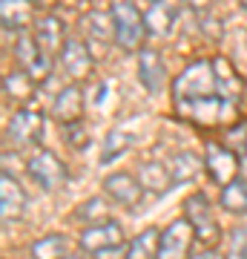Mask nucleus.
<instances>
[{"label": "nucleus", "instance_id": "nucleus-20", "mask_svg": "<svg viewBox=\"0 0 247 259\" xmlns=\"http://www.w3.org/2000/svg\"><path fill=\"white\" fill-rule=\"evenodd\" d=\"M213 66H216V81H219L221 98H224V101H236L238 95H241V78L236 75V69H233L230 61H224V58H216Z\"/></svg>", "mask_w": 247, "mask_h": 259}, {"label": "nucleus", "instance_id": "nucleus-23", "mask_svg": "<svg viewBox=\"0 0 247 259\" xmlns=\"http://www.w3.org/2000/svg\"><path fill=\"white\" fill-rule=\"evenodd\" d=\"M86 32H89L98 44H110L112 37H115V18L107 15V12H89L86 15Z\"/></svg>", "mask_w": 247, "mask_h": 259}, {"label": "nucleus", "instance_id": "nucleus-29", "mask_svg": "<svg viewBox=\"0 0 247 259\" xmlns=\"http://www.w3.org/2000/svg\"><path fill=\"white\" fill-rule=\"evenodd\" d=\"M66 130V141H69V147H81L86 144V127H83V121H72V124H64Z\"/></svg>", "mask_w": 247, "mask_h": 259}, {"label": "nucleus", "instance_id": "nucleus-8", "mask_svg": "<svg viewBox=\"0 0 247 259\" xmlns=\"http://www.w3.org/2000/svg\"><path fill=\"white\" fill-rule=\"evenodd\" d=\"M81 248L89 253H101V250H118L124 245V228L118 222H104L92 225L81 233Z\"/></svg>", "mask_w": 247, "mask_h": 259}, {"label": "nucleus", "instance_id": "nucleus-14", "mask_svg": "<svg viewBox=\"0 0 247 259\" xmlns=\"http://www.w3.org/2000/svg\"><path fill=\"white\" fill-rule=\"evenodd\" d=\"M23 207H26V193L9 176V170H3L0 173V210H3V219H18Z\"/></svg>", "mask_w": 247, "mask_h": 259}, {"label": "nucleus", "instance_id": "nucleus-27", "mask_svg": "<svg viewBox=\"0 0 247 259\" xmlns=\"http://www.w3.org/2000/svg\"><path fill=\"white\" fill-rule=\"evenodd\" d=\"M129 150V136L127 133H121V130H112L110 136H107V144H104V153H101V164H110L121 153H127Z\"/></svg>", "mask_w": 247, "mask_h": 259}, {"label": "nucleus", "instance_id": "nucleus-19", "mask_svg": "<svg viewBox=\"0 0 247 259\" xmlns=\"http://www.w3.org/2000/svg\"><path fill=\"white\" fill-rule=\"evenodd\" d=\"M138 182H141L144 190L161 196L164 190H170L173 176H170V167L158 164V161H150V164H141V170H138Z\"/></svg>", "mask_w": 247, "mask_h": 259}, {"label": "nucleus", "instance_id": "nucleus-24", "mask_svg": "<svg viewBox=\"0 0 247 259\" xmlns=\"http://www.w3.org/2000/svg\"><path fill=\"white\" fill-rule=\"evenodd\" d=\"M221 207L230 213H247V182L244 179H233L230 185H224Z\"/></svg>", "mask_w": 247, "mask_h": 259}, {"label": "nucleus", "instance_id": "nucleus-28", "mask_svg": "<svg viewBox=\"0 0 247 259\" xmlns=\"http://www.w3.org/2000/svg\"><path fill=\"white\" fill-rule=\"evenodd\" d=\"M227 259H247V228H233L227 245Z\"/></svg>", "mask_w": 247, "mask_h": 259}, {"label": "nucleus", "instance_id": "nucleus-7", "mask_svg": "<svg viewBox=\"0 0 247 259\" xmlns=\"http://www.w3.org/2000/svg\"><path fill=\"white\" fill-rule=\"evenodd\" d=\"M204 167L210 170V179L216 185H230L233 179H238V153L227 144H207V158Z\"/></svg>", "mask_w": 247, "mask_h": 259}, {"label": "nucleus", "instance_id": "nucleus-35", "mask_svg": "<svg viewBox=\"0 0 247 259\" xmlns=\"http://www.w3.org/2000/svg\"><path fill=\"white\" fill-rule=\"evenodd\" d=\"M241 6H244V9H247V0H241Z\"/></svg>", "mask_w": 247, "mask_h": 259}, {"label": "nucleus", "instance_id": "nucleus-4", "mask_svg": "<svg viewBox=\"0 0 247 259\" xmlns=\"http://www.w3.org/2000/svg\"><path fill=\"white\" fill-rule=\"evenodd\" d=\"M195 236V228L192 222L184 216V219H175L164 233H161V242H158V256L156 259H190V248Z\"/></svg>", "mask_w": 247, "mask_h": 259}, {"label": "nucleus", "instance_id": "nucleus-11", "mask_svg": "<svg viewBox=\"0 0 247 259\" xmlns=\"http://www.w3.org/2000/svg\"><path fill=\"white\" fill-rule=\"evenodd\" d=\"M175 18H178V6H175V0H150V9H146V15H144L146 32L156 35V37L170 35Z\"/></svg>", "mask_w": 247, "mask_h": 259}, {"label": "nucleus", "instance_id": "nucleus-18", "mask_svg": "<svg viewBox=\"0 0 247 259\" xmlns=\"http://www.w3.org/2000/svg\"><path fill=\"white\" fill-rule=\"evenodd\" d=\"M35 78L26 72V69H18V72H9L3 78V95L15 104H29L35 98Z\"/></svg>", "mask_w": 247, "mask_h": 259}, {"label": "nucleus", "instance_id": "nucleus-13", "mask_svg": "<svg viewBox=\"0 0 247 259\" xmlns=\"http://www.w3.org/2000/svg\"><path fill=\"white\" fill-rule=\"evenodd\" d=\"M138 78L144 83L150 93H161L167 83V69H164V61L158 52L153 49H144L141 55H138Z\"/></svg>", "mask_w": 247, "mask_h": 259}, {"label": "nucleus", "instance_id": "nucleus-17", "mask_svg": "<svg viewBox=\"0 0 247 259\" xmlns=\"http://www.w3.org/2000/svg\"><path fill=\"white\" fill-rule=\"evenodd\" d=\"M35 40L40 44L46 55H55L58 49H64V23L55 18V15H46L35 23Z\"/></svg>", "mask_w": 247, "mask_h": 259}, {"label": "nucleus", "instance_id": "nucleus-26", "mask_svg": "<svg viewBox=\"0 0 247 259\" xmlns=\"http://www.w3.org/2000/svg\"><path fill=\"white\" fill-rule=\"evenodd\" d=\"M75 219H78L81 225H86V228L110 222V219H107V202H104L101 196H95V199H89V202H83L81 207L75 210Z\"/></svg>", "mask_w": 247, "mask_h": 259}, {"label": "nucleus", "instance_id": "nucleus-34", "mask_svg": "<svg viewBox=\"0 0 247 259\" xmlns=\"http://www.w3.org/2000/svg\"><path fill=\"white\" fill-rule=\"evenodd\" d=\"M64 259H81V256H64Z\"/></svg>", "mask_w": 247, "mask_h": 259}, {"label": "nucleus", "instance_id": "nucleus-3", "mask_svg": "<svg viewBox=\"0 0 247 259\" xmlns=\"http://www.w3.org/2000/svg\"><path fill=\"white\" fill-rule=\"evenodd\" d=\"M184 216L192 222V228H195V236H199V242H202V245H207V248H210L213 242H219L221 225H219V219L213 216L210 202H207L202 193L190 196V199L184 202Z\"/></svg>", "mask_w": 247, "mask_h": 259}, {"label": "nucleus", "instance_id": "nucleus-21", "mask_svg": "<svg viewBox=\"0 0 247 259\" xmlns=\"http://www.w3.org/2000/svg\"><path fill=\"white\" fill-rule=\"evenodd\" d=\"M170 176H173V185H184V182H192L202 170V158L195 153H175L170 158Z\"/></svg>", "mask_w": 247, "mask_h": 259}, {"label": "nucleus", "instance_id": "nucleus-15", "mask_svg": "<svg viewBox=\"0 0 247 259\" xmlns=\"http://www.w3.org/2000/svg\"><path fill=\"white\" fill-rule=\"evenodd\" d=\"M3 9V26L6 29H18V32H26L32 26V20H35V0H3L0 3Z\"/></svg>", "mask_w": 247, "mask_h": 259}, {"label": "nucleus", "instance_id": "nucleus-12", "mask_svg": "<svg viewBox=\"0 0 247 259\" xmlns=\"http://www.w3.org/2000/svg\"><path fill=\"white\" fill-rule=\"evenodd\" d=\"M61 64L69 72V78L83 81L92 72V55H89V49H86V44H81V40H66L64 49H61Z\"/></svg>", "mask_w": 247, "mask_h": 259}, {"label": "nucleus", "instance_id": "nucleus-6", "mask_svg": "<svg viewBox=\"0 0 247 259\" xmlns=\"http://www.w3.org/2000/svg\"><path fill=\"white\" fill-rule=\"evenodd\" d=\"M15 55H18L20 69H26V72L35 78V81H43V78H49V66H52V61H49V55L40 49V44L35 40V35L20 32L18 44H15Z\"/></svg>", "mask_w": 247, "mask_h": 259}, {"label": "nucleus", "instance_id": "nucleus-30", "mask_svg": "<svg viewBox=\"0 0 247 259\" xmlns=\"http://www.w3.org/2000/svg\"><path fill=\"white\" fill-rule=\"evenodd\" d=\"M224 144H227V147H233L236 153H238V150L244 153V147H247V124H244V127L238 124V127L230 130V133H227V141H224Z\"/></svg>", "mask_w": 247, "mask_h": 259}, {"label": "nucleus", "instance_id": "nucleus-25", "mask_svg": "<svg viewBox=\"0 0 247 259\" xmlns=\"http://www.w3.org/2000/svg\"><path fill=\"white\" fill-rule=\"evenodd\" d=\"M32 256L35 259H64L69 256V242L66 236H43L32 245Z\"/></svg>", "mask_w": 247, "mask_h": 259}, {"label": "nucleus", "instance_id": "nucleus-16", "mask_svg": "<svg viewBox=\"0 0 247 259\" xmlns=\"http://www.w3.org/2000/svg\"><path fill=\"white\" fill-rule=\"evenodd\" d=\"M81 112H83V93L78 87H66L61 90L52 104V115H55L61 124H72V121H81Z\"/></svg>", "mask_w": 247, "mask_h": 259}, {"label": "nucleus", "instance_id": "nucleus-31", "mask_svg": "<svg viewBox=\"0 0 247 259\" xmlns=\"http://www.w3.org/2000/svg\"><path fill=\"white\" fill-rule=\"evenodd\" d=\"M184 3H187L192 12H207L213 3H216V0H184Z\"/></svg>", "mask_w": 247, "mask_h": 259}, {"label": "nucleus", "instance_id": "nucleus-33", "mask_svg": "<svg viewBox=\"0 0 247 259\" xmlns=\"http://www.w3.org/2000/svg\"><path fill=\"white\" fill-rule=\"evenodd\" d=\"M55 3H58V0H35V6H37V9H52Z\"/></svg>", "mask_w": 247, "mask_h": 259}, {"label": "nucleus", "instance_id": "nucleus-22", "mask_svg": "<svg viewBox=\"0 0 247 259\" xmlns=\"http://www.w3.org/2000/svg\"><path fill=\"white\" fill-rule=\"evenodd\" d=\"M158 242H161V233L156 228L144 231L138 239H132V245L127 248V256L124 259H156L158 256Z\"/></svg>", "mask_w": 247, "mask_h": 259}, {"label": "nucleus", "instance_id": "nucleus-5", "mask_svg": "<svg viewBox=\"0 0 247 259\" xmlns=\"http://www.w3.org/2000/svg\"><path fill=\"white\" fill-rule=\"evenodd\" d=\"M29 176L35 179L43 190H58V187L66 185V167L55 153L37 150L35 156L29 158Z\"/></svg>", "mask_w": 247, "mask_h": 259}, {"label": "nucleus", "instance_id": "nucleus-32", "mask_svg": "<svg viewBox=\"0 0 247 259\" xmlns=\"http://www.w3.org/2000/svg\"><path fill=\"white\" fill-rule=\"evenodd\" d=\"M190 259H224V256L216 253V250H202V253H195V256H190Z\"/></svg>", "mask_w": 247, "mask_h": 259}, {"label": "nucleus", "instance_id": "nucleus-2", "mask_svg": "<svg viewBox=\"0 0 247 259\" xmlns=\"http://www.w3.org/2000/svg\"><path fill=\"white\" fill-rule=\"evenodd\" d=\"M112 18H115V40H118L121 49H138L144 44L146 32V20L138 15V9L129 3V0H121L112 9Z\"/></svg>", "mask_w": 247, "mask_h": 259}, {"label": "nucleus", "instance_id": "nucleus-10", "mask_svg": "<svg viewBox=\"0 0 247 259\" xmlns=\"http://www.w3.org/2000/svg\"><path fill=\"white\" fill-rule=\"evenodd\" d=\"M104 190L124 207H138L144 199V187L138 179H132L129 173H112L104 179Z\"/></svg>", "mask_w": 247, "mask_h": 259}, {"label": "nucleus", "instance_id": "nucleus-9", "mask_svg": "<svg viewBox=\"0 0 247 259\" xmlns=\"http://www.w3.org/2000/svg\"><path fill=\"white\" fill-rule=\"evenodd\" d=\"M9 139L18 144V147H29V144H35L40 139V133H43V115L37 110H18L15 115L9 118Z\"/></svg>", "mask_w": 247, "mask_h": 259}, {"label": "nucleus", "instance_id": "nucleus-1", "mask_svg": "<svg viewBox=\"0 0 247 259\" xmlns=\"http://www.w3.org/2000/svg\"><path fill=\"white\" fill-rule=\"evenodd\" d=\"M175 104L199 101V98H213L219 93V81H216V66L213 61H195L184 69L173 83Z\"/></svg>", "mask_w": 247, "mask_h": 259}]
</instances>
